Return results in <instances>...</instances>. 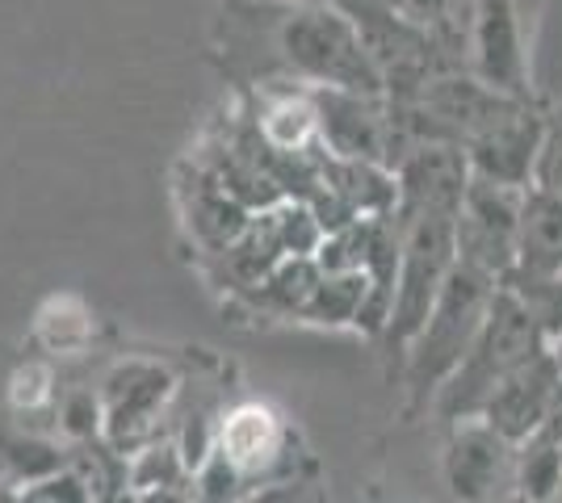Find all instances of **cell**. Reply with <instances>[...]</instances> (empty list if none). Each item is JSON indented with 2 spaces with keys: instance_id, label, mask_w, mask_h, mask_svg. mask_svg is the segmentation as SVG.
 <instances>
[{
  "instance_id": "obj_1",
  "label": "cell",
  "mask_w": 562,
  "mask_h": 503,
  "mask_svg": "<svg viewBox=\"0 0 562 503\" xmlns=\"http://www.w3.org/2000/svg\"><path fill=\"white\" fill-rule=\"evenodd\" d=\"M541 353V319L525 298H516L513 289H499L492 298V311L483 319V332L470 344V353L458 365V378L446 390L441 408L449 415H467L470 408H483L492 399V390L513 369Z\"/></svg>"
},
{
  "instance_id": "obj_2",
  "label": "cell",
  "mask_w": 562,
  "mask_h": 503,
  "mask_svg": "<svg viewBox=\"0 0 562 503\" xmlns=\"http://www.w3.org/2000/svg\"><path fill=\"white\" fill-rule=\"evenodd\" d=\"M492 273L479 264H453L446 277V286L437 294L432 311L420 328V353H416V378L420 382H437L441 374H453L462 357L470 353V344L483 332V319L492 311Z\"/></svg>"
},
{
  "instance_id": "obj_3",
  "label": "cell",
  "mask_w": 562,
  "mask_h": 503,
  "mask_svg": "<svg viewBox=\"0 0 562 503\" xmlns=\"http://www.w3.org/2000/svg\"><path fill=\"white\" fill-rule=\"evenodd\" d=\"M525 185L492 181V176H470L467 197L458 206L453 231L462 261L479 264L487 273H508L516 264V240H520V210H525Z\"/></svg>"
},
{
  "instance_id": "obj_4",
  "label": "cell",
  "mask_w": 562,
  "mask_h": 503,
  "mask_svg": "<svg viewBox=\"0 0 562 503\" xmlns=\"http://www.w3.org/2000/svg\"><path fill=\"white\" fill-rule=\"evenodd\" d=\"M458 215H416L407 248L398 256L403 282H398L395 298V332L412 335L424 328V319L432 311L437 294L446 286L449 268H453V248H458V231H453Z\"/></svg>"
},
{
  "instance_id": "obj_5",
  "label": "cell",
  "mask_w": 562,
  "mask_h": 503,
  "mask_svg": "<svg viewBox=\"0 0 562 503\" xmlns=\"http://www.w3.org/2000/svg\"><path fill=\"white\" fill-rule=\"evenodd\" d=\"M285 47L306 72L331 80L340 89H352V93H374L382 80L374 59L366 55L357 25L345 22L340 13H303L285 30Z\"/></svg>"
},
{
  "instance_id": "obj_6",
  "label": "cell",
  "mask_w": 562,
  "mask_h": 503,
  "mask_svg": "<svg viewBox=\"0 0 562 503\" xmlns=\"http://www.w3.org/2000/svg\"><path fill=\"white\" fill-rule=\"evenodd\" d=\"M559 382H562V374H559L554 353H538L533 361H525L520 369H513L504 382L495 386L492 399L483 403L487 424H492L495 432H504L513 445L529 441V436L541 428L546 408H550Z\"/></svg>"
},
{
  "instance_id": "obj_7",
  "label": "cell",
  "mask_w": 562,
  "mask_h": 503,
  "mask_svg": "<svg viewBox=\"0 0 562 503\" xmlns=\"http://www.w3.org/2000/svg\"><path fill=\"white\" fill-rule=\"evenodd\" d=\"M470 59L487 89L504 96H525V50H520L516 13L508 0H483L474 9Z\"/></svg>"
},
{
  "instance_id": "obj_8",
  "label": "cell",
  "mask_w": 562,
  "mask_h": 503,
  "mask_svg": "<svg viewBox=\"0 0 562 503\" xmlns=\"http://www.w3.org/2000/svg\"><path fill=\"white\" fill-rule=\"evenodd\" d=\"M541 135H546V126L516 101L504 118H495L483 135L470 139L474 172H479V176H492V181L529 185L533 164H538V151H541Z\"/></svg>"
},
{
  "instance_id": "obj_9",
  "label": "cell",
  "mask_w": 562,
  "mask_h": 503,
  "mask_svg": "<svg viewBox=\"0 0 562 503\" xmlns=\"http://www.w3.org/2000/svg\"><path fill=\"white\" fill-rule=\"evenodd\" d=\"M516 273L533 289L562 282V193H525L520 240H516Z\"/></svg>"
},
{
  "instance_id": "obj_10",
  "label": "cell",
  "mask_w": 562,
  "mask_h": 503,
  "mask_svg": "<svg viewBox=\"0 0 562 503\" xmlns=\"http://www.w3.org/2000/svg\"><path fill=\"white\" fill-rule=\"evenodd\" d=\"M449 482L462 495H499L504 487L516 482V454L513 441L492 424L467 428L453 441L449 454Z\"/></svg>"
},
{
  "instance_id": "obj_11",
  "label": "cell",
  "mask_w": 562,
  "mask_h": 503,
  "mask_svg": "<svg viewBox=\"0 0 562 503\" xmlns=\"http://www.w3.org/2000/svg\"><path fill=\"white\" fill-rule=\"evenodd\" d=\"M281 428L278 415L260 403H244L223 420L218 432V454L232 461L235 470H260L269 457L278 454Z\"/></svg>"
},
{
  "instance_id": "obj_12",
  "label": "cell",
  "mask_w": 562,
  "mask_h": 503,
  "mask_svg": "<svg viewBox=\"0 0 562 503\" xmlns=\"http://www.w3.org/2000/svg\"><path fill=\"white\" fill-rule=\"evenodd\" d=\"M34 332L43 340V348L59 353V357H71V353L89 348V340H93V315H89V307L80 298L59 294V298H50L47 307L38 311Z\"/></svg>"
},
{
  "instance_id": "obj_13",
  "label": "cell",
  "mask_w": 562,
  "mask_h": 503,
  "mask_svg": "<svg viewBox=\"0 0 562 503\" xmlns=\"http://www.w3.org/2000/svg\"><path fill=\"white\" fill-rule=\"evenodd\" d=\"M328 130L340 151L352 156H370L382 151V135H386V122L378 118L370 105H361L357 96H331L328 101Z\"/></svg>"
},
{
  "instance_id": "obj_14",
  "label": "cell",
  "mask_w": 562,
  "mask_h": 503,
  "mask_svg": "<svg viewBox=\"0 0 562 503\" xmlns=\"http://www.w3.org/2000/svg\"><path fill=\"white\" fill-rule=\"evenodd\" d=\"M520 445H525L516 454V487H520V495H529V500L562 495V441H550V436L533 432Z\"/></svg>"
},
{
  "instance_id": "obj_15",
  "label": "cell",
  "mask_w": 562,
  "mask_h": 503,
  "mask_svg": "<svg viewBox=\"0 0 562 503\" xmlns=\"http://www.w3.org/2000/svg\"><path fill=\"white\" fill-rule=\"evenodd\" d=\"M315 126H319V114H315V105L311 101H278L265 122H260V130H265V139L278 147V151H299V147L311 144V135H315Z\"/></svg>"
},
{
  "instance_id": "obj_16",
  "label": "cell",
  "mask_w": 562,
  "mask_h": 503,
  "mask_svg": "<svg viewBox=\"0 0 562 503\" xmlns=\"http://www.w3.org/2000/svg\"><path fill=\"white\" fill-rule=\"evenodd\" d=\"M9 403L18 411H34L50 403V369L47 365H22L9 382Z\"/></svg>"
},
{
  "instance_id": "obj_17",
  "label": "cell",
  "mask_w": 562,
  "mask_h": 503,
  "mask_svg": "<svg viewBox=\"0 0 562 503\" xmlns=\"http://www.w3.org/2000/svg\"><path fill=\"white\" fill-rule=\"evenodd\" d=\"M533 181H538V190L562 193V114L550 122V126H546V135H541Z\"/></svg>"
},
{
  "instance_id": "obj_18",
  "label": "cell",
  "mask_w": 562,
  "mask_h": 503,
  "mask_svg": "<svg viewBox=\"0 0 562 503\" xmlns=\"http://www.w3.org/2000/svg\"><path fill=\"white\" fill-rule=\"evenodd\" d=\"M64 432L68 436H93L97 432V399L93 395H71L64 403Z\"/></svg>"
}]
</instances>
